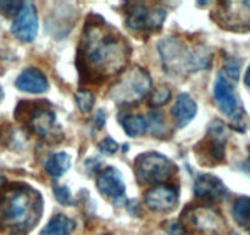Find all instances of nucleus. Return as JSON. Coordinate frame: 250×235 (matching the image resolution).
Here are the masks:
<instances>
[{
	"mask_svg": "<svg viewBox=\"0 0 250 235\" xmlns=\"http://www.w3.org/2000/svg\"><path fill=\"white\" fill-rule=\"evenodd\" d=\"M128 58L127 42L103 20L95 19L85 26L77 54L81 77L94 82L111 77L124 70Z\"/></svg>",
	"mask_w": 250,
	"mask_h": 235,
	"instance_id": "obj_1",
	"label": "nucleus"
},
{
	"mask_svg": "<svg viewBox=\"0 0 250 235\" xmlns=\"http://www.w3.org/2000/svg\"><path fill=\"white\" fill-rule=\"evenodd\" d=\"M43 212L41 193L26 184L4 185L0 188V227L29 232Z\"/></svg>",
	"mask_w": 250,
	"mask_h": 235,
	"instance_id": "obj_2",
	"label": "nucleus"
},
{
	"mask_svg": "<svg viewBox=\"0 0 250 235\" xmlns=\"http://www.w3.org/2000/svg\"><path fill=\"white\" fill-rule=\"evenodd\" d=\"M151 78L148 71L134 66L125 71L110 90V97L120 105H131L141 102L151 91Z\"/></svg>",
	"mask_w": 250,
	"mask_h": 235,
	"instance_id": "obj_3",
	"label": "nucleus"
},
{
	"mask_svg": "<svg viewBox=\"0 0 250 235\" xmlns=\"http://www.w3.org/2000/svg\"><path fill=\"white\" fill-rule=\"evenodd\" d=\"M134 171L143 185H161L172 178L176 168L167 157L156 152H148L137 157Z\"/></svg>",
	"mask_w": 250,
	"mask_h": 235,
	"instance_id": "obj_4",
	"label": "nucleus"
},
{
	"mask_svg": "<svg viewBox=\"0 0 250 235\" xmlns=\"http://www.w3.org/2000/svg\"><path fill=\"white\" fill-rule=\"evenodd\" d=\"M16 119L24 122L38 136L50 139L56 131L55 114L46 107L33 102H21L16 108Z\"/></svg>",
	"mask_w": 250,
	"mask_h": 235,
	"instance_id": "obj_5",
	"label": "nucleus"
},
{
	"mask_svg": "<svg viewBox=\"0 0 250 235\" xmlns=\"http://www.w3.org/2000/svg\"><path fill=\"white\" fill-rule=\"evenodd\" d=\"M164 70L172 76L186 75L190 72L192 50L187 48L181 39L167 37L159 43Z\"/></svg>",
	"mask_w": 250,
	"mask_h": 235,
	"instance_id": "obj_6",
	"label": "nucleus"
},
{
	"mask_svg": "<svg viewBox=\"0 0 250 235\" xmlns=\"http://www.w3.org/2000/svg\"><path fill=\"white\" fill-rule=\"evenodd\" d=\"M215 21L229 31L250 28V1L219 2L212 12Z\"/></svg>",
	"mask_w": 250,
	"mask_h": 235,
	"instance_id": "obj_7",
	"label": "nucleus"
},
{
	"mask_svg": "<svg viewBox=\"0 0 250 235\" xmlns=\"http://www.w3.org/2000/svg\"><path fill=\"white\" fill-rule=\"evenodd\" d=\"M166 19V10L155 6L148 9L146 5L136 4L127 15V26L132 31H158Z\"/></svg>",
	"mask_w": 250,
	"mask_h": 235,
	"instance_id": "obj_8",
	"label": "nucleus"
},
{
	"mask_svg": "<svg viewBox=\"0 0 250 235\" xmlns=\"http://www.w3.org/2000/svg\"><path fill=\"white\" fill-rule=\"evenodd\" d=\"M183 227L186 224L192 225L194 229L200 232H217L224 225V219L217 211L208 207V206H199V207L188 208L183 212Z\"/></svg>",
	"mask_w": 250,
	"mask_h": 235,
	"instance_id": "obj_9",
	"label": "nucleus"
},
{
	"mask_svg": "<svg viewBox=\"0 0 250 235\" xmlns=\"http://www.w3.org/2000/svg\"><path fill=\"white\" fill-rule=\"evenodd\" d=\"M12 33L22 42H33L38 33V14L32 2H24L11 26Z\"/></svg>",
	"mask_w": 250,
	"mask_h": 235,
	"instance_id": "obj_10",
	"label": "nucleus"
},
{
	"mask_svg": "<svg viewBox=\"0 0 250 235\" xmlns=\"http://www.w3.org/2000/svg\"><path fill=\"white\" fill-rule=\"evenodd\" d=\"M144 200L146 207L153 212H172L178 205V191L172 186L159 185L146 191Z\"/></svg>",
	"mask_w": 250,
	"mask_h": 235,
	"instance_id": "obj_11",
	"label": "nucleus"
},
{
	"mask_svg": "<svg viewBox=\"0 0 250 235\" xmlns=\"http://www.w3.org/2000/svg\"><path fill=\"white\" fill-rule=\"evenodd\" d=\"M97 188L102 195L112 200H120L126 193V185L122 180L121 173L114 166H107L98 175Z\"/></svg>",
	"mask_w": 250,
	"mask_h": 235,
	"instance_id": "obj_12",
	"label": "nucleus"
},
{
	"mask_svg": "<svg viewBox=\"0 0 250 235\" xmlns=\"http://www.w3.org/2000/svg\"><path fill=\"white\" fill-rule=\"evenodd\" d=\"M214 98L220 107V110L224 114L229 115V117L236 115L237 110H238V100L234 94V90L231 82L227 80L224 73H219L216 81H215Z\"/></svg>",
	"mask_w": 250,
	"mask_h": 235,
	"instance_id": "obj_13",
	"label": "nucleus"
},
{
	"mask_svg": "<svg viewBox=\"0 0 250 235\" xmlns=\"http://www.w3.org/2000/svg\"><path fill=\"white\" fill-rule=\"evenodd\" d=\"M227 188L224 181L216 175L203 174L195 179L194 195L205 201H219L225 197Z\"/></svg>",
	"mask_w": 250,
	"mask_h": 235,
	"instance_id": "obj_14",
	"label": "nucleus"
},
{
	"mask_svg": "<svg viewBox=\"0 0 250 235\" xmlns=\"http://www.w3.org/2000/svg\"><path fill=\"white\" fill-rule=\"evenodd\" d=\"M16 87L26 93L39 94L48 91L49 83L45 75L37 68L24 69L16 80Z\"/></svg>",
	"mask_w": 250,
	"mask_h": 235,
	"instance_id": "obj_15",
	"label": "nucleus"
},
{
	"mask_svg": "<svg viewBox=\"0 0 250 235\" xmlns=\"http://www.w3.org/2000/svg\"><path fill=\"white\" fill-rule=\"evenodd\" d=\"M198 105L195 100L188 93H181L173 104L171 113L180 127H185L195 118Z\"/></svg>",
	"mask_w": 250,
	"mask_h": 235,
	"instance_id": "obj_16",
	"label": "nucleus"
},
{
	"mask_svg": "<svg viewBox=\"0 0 250 235\" xmlns=\"http://www.w3.org/2000/svg\"><path fill=\"white\" fill-rule=\"evenodd\" d=\"M75 229V220L65 214H56L43 228L41 235H71Z\"/></svg>",
	"mask_w": 250,
	"mask_h": 235,
	"instance_id": "obj_17",
	"label": "nucleus"
},
{
	"mask_svg": "<svg viewBox=\"0 0 250 235\" xmlns=\"http://www.w3.org/2000/svg\"><path fill=\"white\" fill-rule=\"evenodd\" d=\"M71 166V157L65 152L54 153L44 163L46 173L54 179L62 176Z\"/></svg>",
	"mask_w": 250,
	"mask_h": 235,
	"instance_id": "obj_18",
	"label": "nucleus"
},
{
	"mask_svg": "<svg viewBox=\"0 0 250 235\" xmlns=\"http://www.w3.org/2000/svg\"><path fill=\"white\" fill-rule=\"evenodd\" d=\"M214 54L205 46H197L192 49V60H190V72L198 70H205L211 66Z\"/></svg>",
	"mask_w": 250,
	"mask_h": 235,
	"instance_id": "obj_19",
	"label": "nucleus"
},
{
	"mask_svg": "<svg viewBox=\"0 0 250 235\" xmlns=\"http://www.w3.org/2000/svg\"><path fill=\"white\" fill-rule=\"evenodd\" d=\"M232 214L241 227H248L250 224V197L242 196L237 198L232 207Z\"/></svg>",
	"mask_w": 250,
	"mask_h": 235,
	"instance_id": "obj_20",
	"label": "nucleus"
},
{
	"mask_svg": "<svg viewBox=\"0 0 250 235\" xmlns=\"http://www.w3.org/2000/svg\"><path fill=\"white\" fill-rule=\"evenodd\" d=\"M122 126L125 132L131 137H137L143 135L148 127V121L142 115H128L122 120Z\"/></svg>",
	"mask_w": 250,
	"mask_h": 235,
	"instance_id": "obj_21",
	"label": "nucleus"
},
{
	"mask_svg": "<svg viewBox=\"0 0 250 235\" xmlns=\"http://www.w3.org/2000/svg\"><path fill=\"white\" fill-rule=\"evenodd\" d=\"M76 102H77L78 109L83 114H88L94 105V94L87 90H80L76 93Z\"/></svg>",
	"mask_w": 250,
	"mask_h": 235,
	"instance_id": "obj_22",
	"label": "nucleus"
},
{
	"mask_svg": "<svg viewBox=\"0 0 250 235\" xmlns=\"http://www.w3.org/2000/svg\"><path fill=\"white\" fill-rule=\"evenodd\" d=\"M24 2L15 1V0H4L0 1V12L6 17H16L23 7Z\"/></svg>",
	"mask_w": 250,
	"mask_h": 235,
	"instance_id": "obj_23",
	"label": "nucleus"
},
{
	"mask_svg": "<svg viewBox=\"0 0 250 235\" xmlns=\"http://www.w3.org/2000/svg\"><path fill=\"white\" fill-rule=\"evenodd\" d=\"M171 99V91L167 87H161L158 91L153 93L150 100H149V105L153 108L163 107L164 104Z\"/></svg>",
	"mask_w": 250,
	"mask_h": 235,
	"instance_id": "obj_24",
	"label": "nucleus"
},
{
	"mask_svg": "<svg viewBox=\"0 0 250 235\" xmlns=\"http://www.w3.org/2000/svg\"><path fill=\"white\" fill-rule=\"evenodd\" d=\"M149 129L153 135L160 134L164 130V115L160 110L149 113Z\"/></svg>",
	"mask_w": 250,
	"mask_h": 235,
	"instance_id": "obj_25",
	"label": "nucleus"
},
{
	"mask_svg": "<svg viewBox=\"0 0 250 235\" xmlns=\"http://www.w3.org/2000/svg\"><path fill=\"white\" fill-rule=\"evenodd\" d=\"M224 69L226 75L229 76L231 80L238 81L239 78V72H241V65H239L238 61L234 58H227L225 60Z\"/></svg>",
	"mask_w": 250,
	"mask_h": 235,
	"instance_id": "obj_26",
	"label": "nucleus"
},
{
	"mask_svg": "<svg viewBox=\"0 0 250 235\" xmlns=\"http://www.w3.org/2000/svg\"><path fill=\"white\" fill-rule=\"evenodd\" d=\"M54 195H55L56 201L60 202L61 205H70L72 202V195L67 186L55 185L54 186Z\"/></svg>",
	"mask_w": 250,
	"mask_h": 235,
	"instance_id": "obj_27",
	"label": "nucleus"
},
{
	"mask_svg": "<svg viewBox=\"0 0 250 235\" xmlns=\"http://www.w3.org/2000/svg\"><path fill=\"white\" fill-rule=\"evenodd\" d=\"M98 147H99L100 152H103L104 154H114L119 149V144L111 137H106L103 140L102 142H99Z\"/></svg>",
	"mask_w": 250,
	"mask_h": 235,
	"instance_id": "obj_28",
	"label": "nucleus"
},
{
	"mask_svg": "<svg viewBox=\"0 0 250 235\" xmlns=\"http://www.w3.org/2000/svg\"><path fill=\"white\" fill-rule=\"evenodd\" d=\"M105 122V114L103 110H98V113L95 114V125L98 126V129H102V126Z\"/></svg>",
	"mask_w": 250,
	"mask_h": 235,
	"instance_id": "obj_29",
	"label": "nucleus"
},
{
	"mask_svg": "<svg viewBox=\"0 0 250 235\" xmlns=\"http://www.w3.org/2000/svg\"><path fill=\"white\" fill-rule=\"evenodd\" d=\"M244 83H246V85L250 88V65H249L248 70H247L246 76H244Z\"/></svg>",
	"mask_w": 250,
	"mask_h": 235,
	"instance_id": "obj_30",
	"label": "nucleus"
},
{
	"mask_svg": "<svg viewBox=\"0 0 250 235\" xmlns=\"http://www.w3.org/2000/svg\"><path fill=\"white\" fill-rule=\"evenodd\" d=\"M5 184H6V179H5L2 175H0V188H1Z\"/></svg>",
	"mask_w": 250,
	"mask_h": 235,
	"instance_id": "obj_31",
	"label": "nucleus"
},
{
	"mask_svg": "<svg viewBox=\"0 0 250 235\" xmlns=\"http://www.w3.org/2000/svg\"><path fill=\"white\" fill-rule=\"evenodd\" d=\"M244 169H246V170L248 171V173H250V162H249V163L246 164V166H244Z\"/></svg>",
	"mask_w": 250,
	"mask_h": 235,
	"instance_id": "obj_32",
	"label": "nucleus"
},
{
	"mask_svg": "<svg viewBox=\"0 0 250 235\" xmlns=\"http://www.w3.org/2000/svg\"><path fill=\"white\" fill-rule=\"evenodd\" d=\"M2 98V90H1V87H0V99H1Z\"/></svg>",
	"mask_w": 250,
	"mask_h": 235,
	"instance_id": "obj_33",
	"label": "nucleus"
},
{
	"mask_svg": "<svg viewBox=\"0 0 250 235\" xmlns=\"http://www.w3.org/2000/svg\"><path fill=\"white\" fill-rule=\"evenodd\" d=\"M231 235H238V234H231Z\"/></svg>",
	"mask_w": 250,
	"mask_h": 235,
	"instance_id": "obj_34",
	"label": "nucleus"
},
{
	"mask_svg": "<svg viewBox=\"0 0 250 235\" xmlns=\"http://www.w3.org/2000/svg\"><path fill=\"white\" fill-rule=\"evenodd\" d=\"M102 235H109V234H102Z\"/></svg>",
	"mask_w": 250,
	"mask_h": 235,
	"instance_id": "obj_35",
	"label": "nucleus"
},
{
	"mask_svg": "<svg viewBox=\"0 0 250 235\" xmlns=\"http://www.w3.org/2000/svg\"><path fill=\"white\" fill-rule=\"evenodd\" d=\"M15 235H16V234H15Z\"/></svg>",
	"mask_w": 250,
	"mask_h": 235,
	"instance_id": "obj_36",
	"label": "nucleus"
}]
</instances>
